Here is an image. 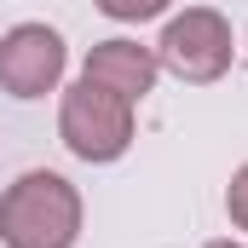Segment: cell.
<instances>
[{
  "mask_svg": "<svg viewBox=\"0 0 248 248\" xmlns=\"http://www.w3.org/2000/svg\"><path fill=\"white\" fill-rule=\"evenodd\" d=\"M0 243L6 248H75L81 243V190L52 168H29L0 190Z\"/></svg>",
  "mask_w": 248,
  "mask_h": 248,
  "instance_id": "1",
  "label": "cell"
},
{
  "mask_svg": "<svg viewBox=\"0 0 248 248\" xmlns=\"http://www.w3.org/2000/svg\"><path fill=\"white\" fill-rule=\"evenodd\" d=\"M58 139L75 162H93V168L122 162L133 150V104L93 81H75L58 98Z\"/></svg>",
  "mask_w": 248,
  "mask_h": 248,
  "instance_id": "2",
  "label": "cell"
},
{
  "mask_svg": "<svg viewBox=\"0 0 248 248\" xmlns=\"http://www.w3.org/2000/svg\"><path fill=\"white\" fill-rule=\"evenodd\" d=\"M231 58H237V35H231L225 12H214V6H185L179 17H168V29L156 41V63L190 87L219 81Z\"/></svg>",
  "mask_w": 248,
  "mask_h": 248,
  "instance_id": "3",
  "label": "cell"
},
{
  "mask_svg": "<svg viewBox=\"0 0 248 248\" xmlns=\"http://www.w3.org/2000/svg\"><path fill=\"white\" fill-rule=\"evenodd\" d=\"M63 69H69V46L52 23H12L0 35V93L12 98H46L58 93Z\"/></svg>",
  "mask_w": 248,
  "mask_h": 248,
  "instance_id": "4",
  "label": "cell"
},
{
  "mask_svg": "<svg viewBox=\"0 0 248 248\" xmlns=\"http://www.w3.org/2000/svg\"><path fill=\"white\" fill-rule=\"evenodd\" d=\"M156 75H162L156 46H139V41H127V35L98 41V46L81 58V81L116 93V98H127V104H144V98L156 93Z\"/></svg>",
  "mask_w": 248,
  "mask_h": 248,
  "instance_id": "5",
  "label": "cell"
},
{
  "mask_svg": "<svg viewBox=\"0 0 248 248\" xmlns=\"http://www.w3.org/2000/svg\"><path fill=\"white\" fill-rule=\"evenodd\" d=\"M104 17H116V23H150V17H162L173 0H93Z\"/></svg>",
  "mask_w": 248,
  "mask_h": 248,
  "instance_id": "6",
  "label": "cell"
},
{
  "mask_svg": "<svg viewBox=\"0 0 248 248\" xmlns=\"http://www.w3.org/2000/svg\"><path fill=\"white\" fill-rule=\"evenodd\" d=\"M225 214H231V225L248 237V162L231 173V185H225Z\"/></svg>",
  "mask_w": 248,
  "mask_h": 248,
  "instance_id": "7",
  "label": "cell"
},
{
  "mask_svg": "<svg viewBox=\"0 0 248 248\" xmlns=\"http://www.w3.org/2000/svg\"><path fill=\"white\" fill-rule=\"evenodd\" d=\"M202 248H248V243H231V237H219V243H202Z\"/></svg>",
  "mask_w": 248,
  "mask_h": 248,
  "instance_id": "8",
  "label": "cell"
},
{
  "mask_svg": "<svg viewBox=\"0 0 248 248\" xmlns=\"http://www.w3.org/2000/svg\"><path fill=\"white\" fill-rule=\"evenodd\" d=\"M243 52H248V41H243Z\"/></svg>",
  "mask_w": 248,
  "mask_h": 248,
  "instance_id": "9",
  "label": "cell"
}]
</instances>
